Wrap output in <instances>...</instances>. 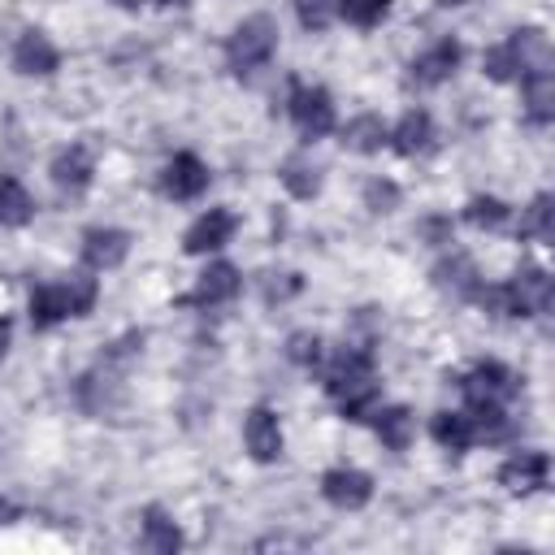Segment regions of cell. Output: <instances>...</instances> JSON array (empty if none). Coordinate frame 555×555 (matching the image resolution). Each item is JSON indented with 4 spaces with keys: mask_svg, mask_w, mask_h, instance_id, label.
<instances>
[{
    "mask_svg": "<svg viewBox=\"0 0 555 555\" xmlns=\"http://www.w3.org/2000/svg\"><path fill=\"white\" fill-rule=\"evenodd\" d=\"M512 52H516V65H520V78L525 74H542V69H551V39L542 35V30H516L512 39Z\"/></svg>",
    "mask_w": 555,
    "mask_h": 555,
    "instance_id": "cell-18",
    "label": "cell"
},
{
    "mask_svg": "<svg viewBox=\"0 0 555 555\" xmlns=\"http://www.w3.org/2000/svg\"><path fill=\"white\" fill-rule=\"evenodd\" d=\"M91 304H95V278L69 273L65 282H52V286H35L30 291V325L35 330H52L65 317H87Z\"/></svg>",
    "mask_w": 555,
    "mask_h": 555,
    "instance_id": "cell-2",
    "label": "cell"
},
{
    "mask_svg": "<svg viewBox=\"0 0 555 555\" xmlns=\"http://www.w3.org/2000/svg\"><path fill=\"white\" fill-rule=\"evenodd\" d=\"M460 56H464V48H460L455 39L434 43L429 52H421V56L412 61V82H416V87H438V82H447V78L460 69Z\"/></svg>",
    "mask_w": 555,
    "mask_h": 555,
    "instance_id": "cell-13",
    "label": "cell"
},
{
    "mask_svg": "<svg viewBox=\"0 0 555 555\" xmlns=\"http://www.w3.org/2000/svg\"><path fill=\"white\" fill-rule=\"evenodd\" d=\"M386 9L390 0H338V17H347L351 26H377Z\"/></svg>",
    "mask_w": 555,
    "mask_h": 555,
    "instance_id": "cell-29",
    "label": "cell"
},
{
    "mask_svg": "<svg viewBox=\"0 0 555 555\" xmlns=\"http://www.w3.org/2000/svg\"><path fill=\"white\" fill-rule=\"evenodd\" d=\"M4 347H9V321L0 317V356H4Z\"/></svg>",
    "mask_w": 555,
    "mask_h": 555,
    "instance_id": "cell-33",
    "label": "cell"
},
{
    "mask_svg": "<svg viewBox=\"0 0 555 555\" xmlns=\"http://www.w3.org/2000/svg\"><path fill=\"white\" fill-rule=\"evenodd\" d=\"M525 117L533 126H546L555 117V78H551V69L525 74Z\"/></svg>",
    "mask_w": 555,
    "mask_h": 555,
    "instance_id": "cell-20",
    "label": "cell"
},
{
    "mask_svg": "<svg viewBox=\"0 0 555 555\" xmlns=\"http://www.w3.org/2000/svg\"><path fill=\"white\" fill-rule=\"evenodd\" d=\"M304 30H325L338 17V0H295Z\"/></svg>",
    "mask_w": 555,
    "mask_h": 555,
    "instance_id": "cell-31",
    "label": "cell"
},
{
    "mask_svg": "<svg viewBox=\"0 0 555 555\" xmlns=\"http://www.w3.org/2000/svg\"><path fill=\"white\" fill-rule=\"evenodd\" d=\"M390 143L399 156H425L434 147V117L425 108H408L399 117V126L390 130Z\"/></svg>",
    "mask_w": 555,
    "mask_h": 555,
    "instance_id": "cell-15",
    "label": "cell"
},
{
    "mask_svg": "<svg viewBox=\"0 0 555 555\" xmlns=\"http://www.w3.org/2000/svg\"><path fill=\"white\" fill-rule=\"evenodd\" d=\"M460 390H464L468 403H481V399L503 403V399H512V395L520 390V382H516V373H512L507 364H499V360H481L468 377H460Z\"/></svg>",
    "mask_w": 555,
    "mask_h": 555,
    "instance_id": "cell-5",
    "label": "cell"
},
{
    "mask_svg": "<svg viewBox=\"0 0 555 555\" xmlns=\"http://www.w3.org/2000/svg\"><path fill=\"white\" fill-rule=\"evenodd\" d=\"M234 212L230 208H208L191 230H186V238H182V251L186 256H208V251H217V247H225L230 243V234H234Z\"/></svg>",
    "mask_w": 555,
    "mask_h": 555,
    "instance_id": "cell-10",
    "label": "cell"
},
{
    "mask_svg": "<svg viewBox=\"0 0 555 555\" xmlns=\"http://www.w3.org/2000/svg\"><path fill=\"white\" fill-rule=\"evenodd\" d=\"M143 546H147V551H156V555H173V551L182 546L178 525H173L160 507H152V512L143 516Z\"/></svg>",
    "mask_w": 555,
    "mask_h": 555,
    "instance_id": "cell-23",
    "label": "cell"
},
{
    "mask_svg": "<svg viewBox=\"0 0 555 555\" xmlns=\"http://www.w3.org/2000/svg\"><path fill=\"white\" fill-rule=\"evenodd\" d=\"M160 191L169 199H195V195H204L208 191V165L195 152H178L165 165V173H160Z\"/></svg>",
    "mask_w": 555,
    "mask_h": 555,
    "instance_id": "cell-7",
    "label": "cell"
},
{
    "mask_svg": "<svg viewBox=\"0 0 555 555\" xmlns=\"http://www.w3.org/2000/svg\"><path fill=\"white\" fill-rule=\"evenodd\" d=\"M546 473H551V460H546L542 451H520V455H512V460L499 468V481H503L507 490H516V494H529V490L546 486Z\"/></svg>",
    "mask_w": 555,
    "mask_h": 555,
    "instance_id": "cell-16",
    "label": "cell"
},
{
    "mask_svg": "<svg viewBox=\"0 0 555 555\" xmlns=\"http://www.w3.org/2000/svg\"><path fill=\"white\" fill-rule=\"evenodd\" d=\"M373 416V434H377V442L382 447H390V451H408V442L416 438V416L408 412V408H373L369 412Z\"/></svg>",
    "mask_w": 555,
    "mask_h": 555,
    "instance_id": "cell-17",
    "label": "cell"
},
{
    "mask_svg": "<svg viewBox=\"0 0 555 555\" xmlns=\"http://www.w3.org/2000/svg\"><path fill=\"white\" fill-rule=\"evenodd\" d=\"M273 48H278V22L269 13H256V17H243L225 39V61L234 74H251L273 56Z\"/></svg>",
    "mask_w": 555,
    "mask_h": 555,
    "instance_id": "cell-3",
    "label": "cell"
},
{
    "mask_svg": "<svg viewBox=\"0 0 555 555\" xmlns=\"http://www.w3.org/2000/svg\"><path fill=\"white\" fill-rule=\"evenodd\" d=\"M551 195H533V204L525 208V217H520V234L525 238H538V243H551V234H555V225H551Z\"/></svg>",
    "mask_w": 555,
    "mask_h": 555,
    "instance_id": "cell-27",
    "label": "cell"
},
{
    "mask_svg": "<svg viewBox=\"0 0 555 555\" xmlns=\"http://www.w3.org/2000/svg\"><path fill=\"white\" fill-rule=\"evenodd\" d=\"M56 65H61V52L52 48L48 35L26 30V35L17 39V48H13V69H17V74H26V78H48Z\"/></svg>",
    "mask_w": 555,
    "mask_h": 555,
    "instance_id": "cell-12",
    "label": "cell"
},
{
    "mask_svg": "<svg viewBox=\"0 0 555 555\" xmlns=\"http://www.w3.org/2000/svg\"><path fill=\"white\" fill-rule=\"evenodd\" d=\"M243 442L251 451L256 464H273L282 455V425H278V412L273 408H251L247 412V425H243Z\"/></svg>",
    "mask_w": 555,
    "mask_h": 555,
    "instance_id": "cell-9",
    "label": "cell"
},
{
    "mask_svg": "<svg viewBox=\"0 0 555 555\" xmlns=\"http://www.w3.org/2000/svg\"><path fill=\"white\" fill-rule=\"evenodd\" d=\"M464 221L477 225V230H499V225L507 221V204L494 199V195H473V199L464 204Z\"/></svg>",
    "mask_w": 555,
    "mask_h": 555,
    "instance_id": "cell-25",
    "label": "cell"
},
{
    "mask_svg": "<svg viewBox=\"0 0 555 555\" xmlns=\"http://www.w3.org/2000/svg\"><path fill=\"white\" fill-rule=\"evenodd\" d=\"M364 204H369L373 212H390V208L399 204V186H395L390 178H373V182L364 186Z\"/></svg>",
    "mask_w": 555,
    "mask_h": 555,
    "instance_id": "cell-32",
    "label": "cell"
},
{
    "mask_svg": "<svg viewBox=\"0 0 555 555\" xmlns=\"http://www.w3.org/2000/svg\"><path fill=\"white\" fill-rule=\"evenodd\" d=\"M325 390L343 408L347 421H364L377 408V377H373V356L364 347H343L334 364L325 369Z\"/></svg>",
    "mask_w": 555,
    "mask_h": 555,
    "instance_id": "cell-1",
    "label": "cell"
},
{
    "mask_svg": "<svg viewBox=\"0 0 555 555\" xmlns=\"http://www.w3.org/2000/svg\"><path fill=\"white\" fill-rule=\"evenodd\" d=\"M48 173H52L56 191H65V195H82V191L91 186L95 165H91V152H87L82 143H74V147H65V152H56V160H52Z\"/></svg>",
    "mask_w": 555,
    "mask_h": 555,
    "instance_id": "cell-14",
    "label": "cell"
},
{
    "mask_svg": "<svg viewBox=\"0 0 555 555\" xmlns=\"http://www.w3.org/2000/svg\"><path fill=\"white\" fill-rule=\"evenodd\" d=\"M291 117L304 130V139H321L334 130V100L325 87H295L291 91Z\"/></svg>",
    "mask_w": 555,
    "mask_h": 555,
    "instance_id": "cell-4",
    "label": "cell"
},
{
    "mask_svg": "<svg viewBox=\"0 0 555 555\" xmlns=\"http://www.w3.org/2000/svg\"><path fill=\"white\" fill-rule=\"evenodd\" d=\"M238 286H243L238 269H234L230 260H217V264H208V269L199 273V282H195V291L186 295V304H199V308H212V304H230V299L238 295Z\"/></svg>",
    "mask_w": 555,
    "mask_h": 555,
    "instance_id": "cell-11",
    "label": "cell"
},
{
    "mask_svg": "<svg viewBox=\"0 0 555 555\" xmlns=\"http://www.w3.org/2000/svg\"><path fill=\"white\" fill-rule=\"evenodd\" d=\"M386 139H390V130H386V121H382L377 113H360V117H351V121L343 126V147H351V152H360V156L382 152Z\"/></svg>",
    "mask_w": 555,
    "mask_h": 555,
    "instance_id": "cell-19",
    "label": "cell"
},
{
    "mask_svg": "<svg viewBox=\"0 0 555 555\" xmlns=\"http://www.w3.org/2000/svg\"><path fill=\"white\" fill-rule=\"evenodd\" d=\"M121 4H139V0H121ZM156 4H182V0H156Z\"/></svg>",
    "mask_w": 555,
    "mask_h": 555,
    "instance_id": "cell-34",
    "label": "cell"
},
{
    "mask_svg": "<svg viewBox=\"0 0 555 555\" xmlns=\"http://www.w3.org/2000/svg\"><path fill=\"white\" fill-rule=\"evenodd\" d=\"M126 251H130V234L117 225H91L82 234V264L87 269H100V273L117 269L126 260Z\"/></svg>",
    "mask_w": 555,
    "mask_h": 555,
    "instance_id": "cell-8",
    "label": "cell"
},
{
    "mask_svg": "<svg viewBox=\"0 0 555 555\" xmlns=\"http://www.w3.org/2000/svg\"><path fill=\"white\" fill-rule=\"evenodd\" d=\"M30 217H35L30 191L13 173H0V225H26Z\"/></svg>",
    "mask_w": 555,
    "mask_h": 555,
    "instance_id": "cell-22",
    "label": "cell"
},
{
    "mask_svg": "<svg viewBox=\"0 0 555 555\" xmlns=\"http://www.w3.org/2000/svg\"><path fill=\"white\" fill-rule=\"evenodd\" d=\"M429 434H434V442L447 447V451H468V447L477 442V429H473L468 412H438L434 425H429Z\"/></svg>",
    "mask_w": 555,
    "mask_h": 555,
    "instance_id": "cell-21",
    "label": "cell"
},
{
    "mask_svg": "<svg viewBox=\"0 0 555 555\" xmlns=\"http://www.w3.org/2000/svg\"><path fill=\"white\" fill-rule=\"evenodd\" d=\"M486 74H490L494 82H512V78H520V65H516L512 43H494V48L486 52Z\"/></svg>",
    "mask_w": 555,
    "mask_h": 555,
    "instance_id": "cell-30",
    "label": "cell"
},
{
    "mask_svg": "<svg viewBox=\"0 0 555 555\" xmlns=\"http://www.w3.org/2000/svg\"><path fill=\"white\" fill-rule=\"evenodd\" d=\"M286 356H291V364L312 369V364H321L325 343H321V334H312V330H295V334L286 338Z\"/></svg>",
    "mask_w": 555,
    "mask_h": 555,
    "instance_id": "cell-28",
    "label": "cell"
},
{
    "mask_svg": "<svg viewBox=\"0 0 555 555\" xmlns=\"http://www.w3.org/2000/svg\"><path fill=\"white\" fill-rule=\"evenodd\" d=\"M434 282H438L442 291H455V295H473V291H477L473 264H468L464 256H451V260H442V264L434 269Z\"/></svg>",
    "mask_w": 555,
    "mask_h": 555,
    "instance_id": "cell-26",
    "label": "cell"
},
{
    "mask_svg": "<svg viewBox=\"0 0 555 555\" xmlns=\"http://www.w3.org/2000/svg\"><path fill=\"white\" fill-rule=\"evenodd\" d=\"M278 178H282V186H286L295 199H312V195L321 191V173H317V165H308L304 156H291V160L278 169Z\"/></svg>",
    "mask_w": 555,
    "mask_h": 555,
    "instance_id": "cell-24",
    "label": "cell"
},
{
    "mask_svg": "<svg viewBox=\"0 0 555 555\" xmlns=\"http://www.w3.org/2000/svg\"><path fill=\"white\" fill-rule=\"evenodd\" d=\"M321 494H325V503H334V507H343V512H360V507L373 499V477L343 464V468H330V473L321 477Z\"/></svg>",
    "mask_w": 555,
    "mask_h": 555,
    "instance_id": "cell-6",
    "label": "cell"
}]
</instances>
